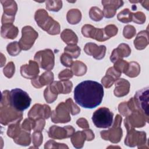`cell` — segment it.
<instances>
[{"label": "cell", "mask_w": 149, "mask_h": 149, "mask_svg": "<svg viewBox=\"0 0 149 149\" xmlns=\"http://www.w3.org/2000/svg\"><path fill=\"white\" fill-rule=\"evenodd\" d=\"M104 97L102 85L97 81L85 80L78 84L74 90L76 102L84 108L93 109L98 106Z\"/></svg>", "instance_id": "6da1fadb"}, {"label": "cell", "mask_w": 149, "mask_h": 149, "mask_svg": "<svg viewBox=\"0 0 149 149\" xmlns=\"http://www.w3.org/2000/svg\"><path fill=\"white\" fill-rule=\"evenodd\" d=\"M34 19L38 26L50 35H58L60 33L61 26L44 9H38L34 15Z\"/></svg>", "instance_id": "7a4b0ae2"}, {"label": "cell", "mask_w": 149, "mask_h": 149, "mask_svg": "<svg viewBox=\"0 0 149 149\" xmlns=\"http://www.w3.org/2000/svg\"><path fill=\"white\" fill-rule=\"evenodd\" d=\"M10 101L14 108L23 112L30 107L31 99L26 91L16 88L10 91Z\"/></svg>", "instance_id": "3957f363"}, {"label": "cell", "mask_w": 149, "mask_h": 149, "mask_svg": "<svg viewBox=\"0 0 149 149\" xmlns=\"http://www.w3.org/2000/svg\"><path fill=\"white\" fill-rule=\"evenodd\" d=\"M22 118V112L16 110L10 104L0 105V122L2 125H10L21 121Z\"/></svg>", "instance_id": "277c9868"}, {"label": "cell", "mask_w": 149, "mask_h": 149, "mask_svg": "<svg viewBox=\"0 0 149 149\" xmlns=\"http://www.w3.org/2000/svg\"><path fill=\"white\" fill-rule=\"evenodd\" d=\"M122 120V116L119 115H116L112 127L107 130H102L100 132L101 138L112 143H119L123 135V131L120 127Z\"/></svg>", "instance_id": "5b68a950"}, {"label": "cell", "mask_w": 149, "mask_h": 149, "mask_svg": "<svg viewBox=\"0 0 149 149\" xmlns=\"http://www.w3.org/2000/svg\"><path fill=\"white\" fill-rule=\"evenodd\" d=\"M113 117V112L108 108L101 107L93 113L92 120L97 127L107 128L112 126Z\"/></svg>", "instance_id": "8992f818"}, {"label": "cell", "mask_w": 149, "mask_h": 149, "mask_svg": "<svg viewBox=\"0 0 149 149\" xmlns=\"http://www.w3.org/2000/svg\"><path fill=\"white\" fill-rule=\"evenodd\" d=\"M125 144L130 147H134L137 146L138 148H148L146 133L143 131H137L134 129L127 130Z\"/></svg>", "instance_id": "52a82bcc"}, {"label": "cell", "mask_w": 149, "mask_h": 149, "mask_svg": "<svg viewBox=\"0 0 149 149\" xmlns=\"http://www.w3.org/2000/svg\"><path fill=\"white\" fill-rule=\"evenodd\" d=\"M34 59L39 66L44 70L50 71L54 67L55 56L53 51L50 49L38 51L35 54Z\"/></svg>", "instance_id": "ba28073f"}, {"label": "cell", "mask_w": 149, "mask_h": 149, "mask_svg": "<svg viewBox=\"0 0 149 149\" xmlns=\"http://www.w3.org/2000/svg\"><path fill=\"white\" fill-rule=\"evenodd\" d=\"M148 122V118L140 110H136L127 115L124 120V125L127 130L135 127H142Z\"/></svg>", "instance_id": "9c48e42d"}, {"label": "cell", "mask_w": 149, "mask_h": 149, "mask_svg": "<svg viewBox=\"0 0 149 149\" xmlns=\"http://www.w3.org/2000/svg\"><path fill=\"white\" fill-rule=\"evenodd\" d=\"M38 36V33L32 27L30 26L23 27L22 29V37L19 41L21 49L24 51L30 49Z\"/></svg>", "instance_id": "30bf717a"}, {"label": "cell", "mask_w": 149, "mask_h": 149, "mask_svg": "<svg viewBox=\"0 0 149 149\" xmlns=\"http://www.w3.org/2000/svg\"><path fill=\"white\" fill-rule=\"evenodd\" d=\"M70 110L66 102H60L51 115V121L55 123H65L70 121Z\"/></svg>", "instance_id": "8fae6325"}, {"label": "cell", "mask_w": 149, "mask_h": 149, "mask_svg": "<svg viewBox=\"0 0 149 149\" xmlns=\"http://www.w3.org/2000/svg\"><path fill=\"white\" fill-rule=\"evenodd\" d=\"M1 3L3 9L1 20L2 24H13L15 21V15L17 11V3L15 1L12 0L1 1Z\"/></svg>", "instance_id": "7c38bea8"}, {"label": "cell", "mask_w": 149, "mask_h": 149, "mask_svg": "<svg viewBox=\"0 0 149 149\" xmlns=\"http://www.w3.org/2000/svg\"><path fill=\"white\" fill-rule=\"evenodd\" d=\"M75 129L72 126L59 127L53 125L48 131V136L53 139L62 140L71 137L74 133Z\"/></svg>", "instance_id": "4fadbf2b"}, {"label": "cell", "mask_w": 149, "mask_h": 149, "mask_svg": "<svg viewBox=\"0 0 149 149\" xmlns=\"http://www.w3.org/2000/svg\"><path fill=\"white\" fill-rule=\"evenodd\" d=\"M81 33L85 37L91 38L100 42L109 39L105 34L104 29L95 28L90 24L84 25L81 28Z\"/></svg>", "instance_id": "5bb4252c"}, {"label": "cell", "mask_w": 149, "mask_h": 149, "mask_svg": "<svg viewBox=\"0 0 149 149\" xmlns=\"http://www.w3.org/2000/svg\"><path fill=\"white\" fill-rule=\"evenodd\" d=\"M148 87L137 91L133 97L139 109L148 118Z\"/></svg>", "instance_id": "9a60e30c"}, {"label": "cell", "mask_w": 149, "mask_h": 149, "mask_svg": "<svg viewBox=\"0 0 149 149\" xmlns=\"http://www.w3.org/2000/svg\"><path fill=\"white\" fill-rule=\"evenodd\" d=\"M51 112L50 107L48 105L36 104L28 112V116L34 120L40 118L45 119H48L51 116Z\"/></svg>", "instance_id": "2e32d148"}, {"label": "cell", "mask_w": 149, "mask_h": 149, "mask_svg": "<svg viewBox=\"0 0 149 149\" xmlns=\"http://www.w3.org/2000/svg\"><path fill=\"white\" fill-rule=\"evenodd\" d=\"M106 49V47L104 45L98 46L95 43L88 42L84 47V51L86 54L92 56L94 59L101 60L105 56Z\"/></svg>", "instance_id": "e0dca14e"}, {"label": "cell", "mask_w": 149, "mask_h": 149, "mask_svg": "<svg viewBox=\"0 0 149 149\" xmlns=\"http://www.w3.org/2000/svg\"><path fill=\"white\" fill-rule=\"evenodd\" d=\"M38 64L34 61L30 60L29 64L23 65L20 67L22 76L28 79H34L38 76L40 72Z\"/></svg>", "instance_id": "ac0fdd59"}, {"label": "cell", "mask_w": 149, "mask_h": 149, "mask_svg": "<svg viewBox=\"0 0 149 149\" xmlns=\"http://www.w3.org/2000/svg\"><path fill=\"white\" fill-rule=\"evenodd\" d=\"M101 3L104 6L102 12L106 18L113 17L115 15L117 9L123 5V1L120 0L102 1Z\"/></svg>", "instance_id": "d6986e66"}, {"label": "cell", "mask_w": 149, "mask_h": 149, "mask_svg": "<svg viewBox=\"0 0 149 149\" xmlns=\"http://www.w3.org/2000/svg\"><path fill=\"white\" fill-rule=\"evenodd\" d=\"M54 73L51 71H46L41 76H38L31 81V84L36 88H40L44 86L51 84L54 81Z\"/></svg>", "instance_id": "ffe728a7"}, {"label": "cell", "mask_w": 149, "mask_h": 149, "mask_svg": "<svg viewBox=\"0 0 149 149\" xmlns=\"http://www.w3.org/2000/svg\"><path fill=\"white\" fill-rule=\"evenodd\" d=\"M130 54L131 49L129 45L122 43L113 50L110 56V60L112 63H115L119 59H122L125 57L129 56Z\"/></svg>", "instance_id": "44dd1931"}, {"label": "cell", "mask_w": 149, "mask_h": 149, "mask_svg": "<svg viewBox=\"0 0 149 149\" xmlns=\"http://www.w3.org/2000/svg\"><path fill=\"white\" fill-rule=\"evenodd\" d=\"M115 88L113 91L114 95L117 97H122L126 95L130 90V83L128 80L121 78L115 81Z\"/></svg>", "instance_id": "7402d4cb"}, {"label": "cell", "mask_w": 149, "mask_h": 149, "mask_svg": "<svg viewBox=\"0 0 149 149\" xmlns=\"http://www.w3.org/2000/svg\"><path fill=\"white\" fill-rule=\"evenodd\" d=\"M19 29L13 24H2L1 29V35L3 38L13 40L17 36Z\"/></svg>", "instance_id": "603a6c76"}, {"label": "cell", "mask_w": 149, "mask_h": 149, "mask_svg": "<svg viewBox=\"0 0 149 149\" xmlns=\"http://www.w3.org/2000/svg\"><path fill=\"white\" fill-rule=\"evenodd\" d=\"M148 44V30H142L139 32L134 40V45L138 50H142Z\"/></svg>", "instance_id": "cb8c5ba5"}, {"label": "cell", "mask_w": 149, "mask_h": 149, "mask_svg": "<svg viewBox=\"0 0 149 149\" xmlns=\"http://www.w3.org/2000/svg\"><path fill=\"white\" fill-rule=\"evenodd\" d=\"M86 140H87V134L84 130L77 131L71 136V142L76 148H82Z\"/></svg>", "instance_id": "d4e9b609"}, {"label": "cell", "mask_w": 149, "mask_h": 149, "mask_svg": "<svg viewBox=\"0 0 149 149\" xmlns=\"http://www.w3.org/2000/svg\"><path fill=\"white\" fill-rule=\"evenodd\" d=\"M52 83L55 86L59 94H69L71 92L73 84L70 80L55 81Z\"/></svg>", "instance_id": "484cf974"}, {"label": "cell", "mask_w": 149, "mask_h": 149, "mask_svg": "<svg viewBox=\"0 0 149 149\" xmlns=\"http://www.w3.org/2000/svg\"><path fill=\"white\" fill-rule=\"evenodd\" d=\"M61 38L68 45L76 44L78 42V37L75 33L71 29H66L61 34Z\"/></svg>", "instance_id": "4316f807"}, {"label": "cell", "mask_w": 149, "mask_h": 149, "mask_svg": "<svg viewBox=\"0 0 149 149\" xmlns=\"http://www.w3.org/2000/svg\"><path fill=\"white\" fill-rule=\"evenodd\" d=\"M70 68L73 74L76 76H83L87 72L86 65L83 62L79 61L73 62Z\"/></svg>", "instance_id": "83f0119b"}, {"label": "cell", "mask_w": 149, "mask_h": 149, "mask_svg": "<svg viewBox=\"0 0 149 149\" xmlns=\"http://www.w3.org/2000/svg\"><path fill=\"white\" fill-rule=\"evenodd\" d=\"M66 19L70 24H77L81 19V12L77 9L69 10L66 15Z\"/></svg>", "instance_id": "f1b7e54d"}, {"label": "cell", "mask_w": 149, "mask_h": 149, "mask_svg": "<svg viewBox=\"0 0 149 149\" xmlns=\"http://www.w3.org/2000/svg\"><path fill=\"white\" fill-rule=\"evenodd\" d=\"M13 141L17 144L23 146H28L31 143L30 133V132L22 129L21 133L18 136L13 139Z\"/></svg>", "instance_id": "f546056e"}, {"label": "cell", "mask_w": 149, "mask_h": 149, "mask_svg": "<svg viewBox=\"0 0 149 149\" xmlns=\"http://www.w3.org/2000/svg\"><path fill=\"white\" fill-rule=\"evenodd\" d=\"M140 72V65L136 62H130L129 63L128 68L126 71L125 72L126 76L129 77H137Z\"/></svg>", "instance_id": "4dcf8cb0"}, {"label": "cell", "mask_w": 149, "mask_h": 149, "mask_svg": "<svg viewBox=\"0 0 149 149\" xmlns=\"http://www.w3.org/2000/svg\"><path fill=\"white\" fill-rule=\"evenodd\" d=\"M20 122L21 121H18L9 125L7 130V135L8 137L14 139L19 135L22 130V127L20 126Z\"/></svg>", "instance_id": "1f68e13d"}, {"label": "cell", "mask_w": 149, "mask_h": 149, "mask_svg": "<svg viewBox=\"0 0 149 149\" xmlns=\"http://www.w3.org/2000/svg\"><path fill=\"white\" fill-rule=\"evenodd\" d=\"M81 49L76 44L68 45L64 48V53L70 55L72 58L76 59L80 55Z\"/></svg>", "instance_id": "d6a6232c"}, {"label": "cell", "mask_w": 149, "mask_h": 149, "mask_svg": "<svg viewBox=\"0 0 149 149\" xmlns=\"http://www.w3.org/2000/svg\"><path fill=\"white\" fill-rule=\"evenodd\" d=\"M117 18L122 23H128L132 21V13L129 9H124L118 14Z\"/></svg>", "instance_id": "836d02e7"}, {"label": "cell", "mask_w": 149, "mask_h": 149, "mask_svg": "<svg viewBox=\"0 0 149 149\" xmlns=\"http://www.w3.org/2000/svg\"><path fill=\"white\" fill-rule=\"evenodd\" d=\"M89 16L90 19L95 22L101 20L104 17L102 11L97 6H93L89 11Z\"/></svg>", "instance_id": "e575fe53"}, {"label": "cell", "mask_w": 149, "mask_h": 149, "mask_svg": "<svg viewBox=\"0 0 149 149\" xmlns=\"http://www.w3.org/2000/svg\"><path fill=\"white\" fill-rule=\"evenodd\" d=\"M6 50L10 55L12 56H16L20 54L22 49L19 44V42L14 41L8 44L6 47Z\"/></svg>", "instance_id": "d590c367"}, {"label": "cell", "mask_w": 149, "mask_h": 149, "mask_svg": "<svg viewBox=\"0 0 149 149\" xmlns=\"http://www.w3.org/2000/svg\"><path fill=\"white\" fill-rule=\"evenodd\" d=\"M46 8L52 12H58L62 7V1H45Z\"/></svg>", "instance_id": "8d00e7d4"}, {"label": "cell", "mask_w": 149, "mask_h": 149, "mask_svg": "<svg viewBox=\"0 0 149 149\" xmlns=\"http://www.w3.org/2000/svg\"><path fill=\"white\" fill-rule=\"evenodd\" d=\"M57 94L55 93L48 86L47 87V88L44 90V97L45 98V100L47 103H52L54 102L57 98L58 97Z\"/></svg>", "instance_id": "74e56055"}, {"label": "cell", "mask_w": 149, "mask_h": 149, "mask_svg": "<svg viewBox=\"0 0 149 149\" xmlns=\"http://www.w3.org/2000/svg\"><path fill=\"white\" fill-rule=\"evenodd\" d=\"M128 65L129 63L123 59H119L114 63L113 68L119 73H125L128 68Z\"/></svg>", "instance_id": "f35d334b"}, {"label": "cell", "mask_w": 149, "mask_h": 149, "mask_svg": "<svg viewBox=\"0 0 149 149\" xmlns=\"http://www.w3.org/2000/svg\"><path fill=\"white\" fill-rule=\"evenodd\" d=\"M36 126V120L31 118H26L24 119L21 125V127L23 130L30 132L32 129L34 130Z\"/></svg>", "instance_id": "ab89813d"}, {"label": "cell", "mask_w": 149, "mask_h": 149, "mask_svg": "<svg viewBox=\"0 0 149 149\" xmlns=\"http://www.w3.org/2000/svg\"><path fill=\"white\" fill-rule=\"evenodd\" d=\"M32 142L35 148H38L42 143V134L41 132L34 131L31 135Z\"/></svg>", "instance_id": "60d3db41"}, {"label": "cell", "mask_w": 149, "mask_h": 149, "mask_svg": "<svg viewBox=\"0 0 149 149\" xmlns=\"http://www.w3.org/2000/svg\"><path fill=\"white\" fill-rule=\"evenodd\" d=\"M136 33V30L134 26L132 25H126L124 27L123 30V35L125 38L131 39Z\"/></svg>", "instance_id": "b9f144b4"}, {"label": "cell", "mask_w": 149, "mask_h": 149, "mask_svg": "<svg viewBox=\"0 0 149 149\" xmlns=\"http://www.w3.org/2000/svg\"><path fill=\"white\" fill-rule=\"evenodd\" d=\"M3 72L4 75L8 78H11L15 72V66L13 62H9L3 68Z\"/></svg>", "instance_id": "7bdbcfd3"}, {"label": "cell", "mask_w": 149, "mask_h": 149, "mask_svg": "<svg viewBox=\"0 0 149 149\" xmlns=\"http://www.w3.org/2000/svg\"><path fill=\"white\" fill-rule=\"evenodd\" d=\"M65 102L66 103L69 110L70 112L72 115H76L80 113V108L73 102L72 98H68L66 100Z\"/></svg>", "instance_id": "ee69618b"}, {"label": "cell", "mask_w": 149, "mask_h": 149, "mask_svg": "<svg viewBox=\"0 0 149 149\" xmlns=\"http://www.w3.org/2000/svg\"><path fill=\"white\" fill-rule=\"evenodd\" d=\"M45 149L48 148H69L68 146L63 143H58L55 142L54 140L48 141L44 146Z\"/></svg>", "instance_id": "f6af8a7d"}, {"label": "cell", "mask_w": 149, "mask_h": 149, "mask_svg": "<svg viewBox=\"0 0 149 149\" xmlns=\"http://www.w3.org/2000/svg\"><path fill=\"white\" fill-rule=\"evenodd\" d=\"M146 15L142 12L132 13V21L139 24H143L146 21Z\"/></svg>", "instance_id": "bcb514c9"}, {"label": "cell", "mask_w": 149, "mask_h": 149, "mask_svg": "<svg viewBox=\"0 0 149 149\" xmlns=\"http://www.w3.org/2000/svg\"><path fill=\"white\" fill-rule=\"evenodd\" d=\"M107 36L110 38L117 34L118 31V27L114 24H109L105 27L104 29Z\"/></svg>", "instance_id": "7dc6e473"}, {"label": "cell", "mask_w": 149, "mask_h": 149, "mask_svg": "<svg viewBox=\"0 0 149 149\" xmlns=\"http://www.w3.org/2000/svg\"><path fill=\"white\" fill-rule=\"evenodd\" d=\"M115 81L116 80L111 75L105 74V76H104L101 79V83L105 88H109L113 85Z\"/></svg>", "instance_id": "c3c4849f"}, {"label": "cell", "mask_w": 149, "mask_h": 149, "mask_svg": "<svg viewBox=\"0 0 149 149\" xmlns=\"http://www.w3.org/2000/svg\"><path fill=\"white\" fill-rule=\"evenodd\" d=\"M72 58L66 53H63L60 57V61L61 63L66 67H70L72 63Z\"/></svg>", "instance_id": "681fc988"}, {"label": "cell", "mask_w": 149, "mask_h": 149, "mask_svg": "<svg viewBox=\"0 0 149 149\" xmlns=\"http://www.w3.org/2000/svg\"><path fill=\"white\" fill-rule=\"evenodd\" d=\"M73 73L69 69H64L58 74V78L61 80H68L73 77Z\"/></svg>", "instance_id": "f907efd6"}, {"label": "cell", "mask_w": 149, "mask_h": 149, "mask_svg": "<svg viewBox=\"0 0 149 149\" xmlns=\"http://www.w3.org/2000/svg\"><path fill=\"white\" fill-rule=\"evenodd\" d=\"M118 111L120 113L125 116H127L131 113V112L127 105V102H123L119 104L118 106Z\"/></svg>", "instance_id": "816d5d0a"}, {"label": "cell", "mask_w": 149, "mask_h": 149, "mask_svg": "<svg viewBox=\"0 0 149 149\" xmlns=\"http://www.w3.org/2000/svg\"><path fill=\"white\" fill-rule=\"evenodd\" d=\"M45 125V119L43 118H40L36 120V126L34 129V131L41 132L44 128Z\"/></svg>", "instance_id": "f5cc1de1"}, {"label": "cell", "mask_w": 149, "mask_h": 149, "mask_svg": "<svg viewBox=\"0 0 149 149\" xmlns=\"http://www.w3.org/2000/svg\"><path fill=\"white\" fill-rule=\"evenodd\" d=\"M121 74L122 73H119L116 70H115L113 67L109 68L106 72V74L111 75L112 77H113L115 79V80H116L117 79H118L120 77V76H121Z\"/></svg>", "instance_id": "db71d44e"}, {"label": "cell", "mask_w": 149, "mask_h": 149, "mask_svg": "<svg viewBox=\"0 0 149 149\" xmlns=\"http://www.w3.org/2000/svg\"><path fill=\"white\" fill-rule=\"evenodd\" d=\"M76 124L78 125L79 127H80L81 129H86L89 127V125L88 123L87 120L83 118L77 119L76 121Z\"/></svg>", "instance_id": "11a10c76"}, {"label": "cell", "mask_w": 149, "mask_h": 149, "mask_svg": "<svg viewBox=\"0 0 149 149\" xmlns=\"http://www.w3.org/2000/svg\"><path fill=\"white\" fill-rule=\"evenodd\" d=\"M84 131L87 134V141H91L94 139V134L91 129H86V130H84Z\"/></svg>", "instance_id": "9f6ffc18"}, {"label": "cell", "mask_w": 149, "mask_h": 149, "mask_svg": "<svg viewBox=\"0 0 149 149\" xmlns=\"http://www.w3.org/2000/svg\"><path fill=\"white\" fill-rule=\"evenodd\" d=\"M146 1H140L139 2L141 3V5H142L144 8H145L147 10H149V9H148V3H149L146 4Z\"/></svg>", "instance_id": "6f0895ef"}]
</instances>
